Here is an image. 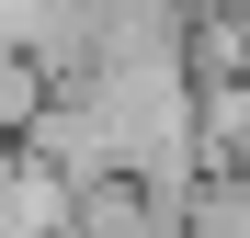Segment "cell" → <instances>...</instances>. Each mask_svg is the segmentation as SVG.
<instances>
[{"mask_svg":"<svg viewBox=\"0 0 250 238\" xmlns=\"http://www.w3.org/2000/svg\"><path fill=\"white\" fill-rule=\"evenodd\" d=\"M193 12H228V0H193Z\"/></svg>","mask_w":250,"mask_h":238,"instance_id":"obj_1","label":"cell"}]
</instances>
